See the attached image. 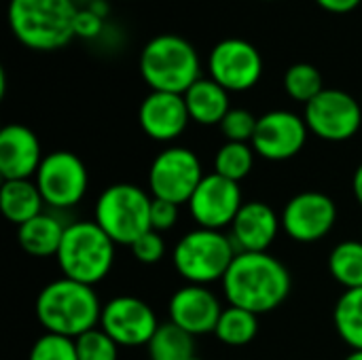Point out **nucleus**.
Segmentation results:
<instances>
[{
    "label": "nucleus",
    "mask_w": 362,
    "mask_h": 360,
    "mask_svg": "<svg viewBox=\"0 0 362 360\" xmlns=\"http://www.w3.org/2000/svg\"><path fill=\"white\" fill-rule=\"evenodd\" d=\"M229 306L257 316L278 310L291 295L288 267L269 252H238L223 282Z\"/></svg>",
    "instance_id": "f257e3e1"
},
{
    "label": "nucleus",
    "mask_w": 362,
    "mask_h": 360,
    "mask_svg": "<svg viewBox=\"0 0 362 360\" xmlns=\"http://www.w3.org/2000/svg\"><path fill=\"white\" fill-rule=\"evenodd\" d=\"M102 308L93 286L64 276L42 286L34 303L36 318L45 333L68 339H76L100 327Z\"/></svg>",
    "instance_id": "f03ea898"
},
{
    "label": "nucleus",
    "mask_w": 362,
    "mask_h": 360,
    "mask_svg": "<svg viewBox=\"0 0 362 360\" xmlns=\"http://www.w3.org/2000/svg\"><path fill=\"white\" fill-rule=\"evenodd\" d=\"M74 0H8V25L15 38L34 51H55L74 38Z\"/></svg>",
    "instance_id": "7ed1b4c3"
},
{
    "label": "nucleus",
    "mask_w": 362,
    "mask_h": 360,
    "mask_svg": "<svg viewBox=\"0 0 362 360\" xmlns=\"http://www.w3.org/2000/svg\"><path fill=\"white\" fill-rule=\"evenodd\" d=\"M117 244L91 221H72L55 255L64 278L95 286L110 274L115 265Z\"/></svg>",
    "instance_id": "20e7f679"
},
{
    "label": "nucleus",
    "mask_w": 362,
    "mask_h": 360,
    "mask_svg": "<svg viewBox=\"0 0 362 360\" xmlns=\"http://www.w3.org/2000/svg\"><path fill=\"white\" fill-rule=\"evenodd\" d=\"M140 74L151 91L180 93L202 79L195 47L178 34L153 36L140 53Z\"/></svg>",
    "instance_id": "39448f33"
},
{
    "label": "nucleus",
    "mask_w": 362,
    "mask_h": 360,
    "mask_svg": "<svg viewBox=\"0 0 362 360\" xmlns=\"http://www.w3.org/2000/svg\"><path fill=\"white\" fill-rule=\"evenodd\" d=\"M238 250L225 231L195 227L172 248V263L185 284L210 286L223 282Z\"/></svg>",
    "instance_id": "423d86ee"
},
{
    "label": "nucleus",
    "mask_w": 362,
    "mask_h": 360,
    "mask_svg": "<svg viewBox=\"0 0 362 360\" xmlns=\"http://www.w3.org/2000/svg\"><path fill=\"white\" fill-rule=\"evenodd\" d=\"M153 195L132 182L106 187L93 206V221L117 246H132L151 229Z\"/></svg>",
    "instance_id": "0eeeda50"
},
{
    "label": "nucleus",
    "mask_w": 362,
    "mask_h": 360,
    "mask_svg": "<svg viewBox=\"0 0 362 360\" xmlns=\"http://www.w3.org/2000/svg\"><path fill=\"white\" fill-rule=\"evenodd\" d=\"M204 176V166L191 149L170 144L153 159L146 189L155 199L182 206L191 199Z\"/></svg>",
    "instance_id": "6e6552de"
},
{
    "label": "nucleus",
    "mask_w": 362,
    "mask_h": 360,
    "mask_svg": "<svg viewBox=\"0 0 362 360\" xmlns=\"http://www.w3.org/2000/svg\"><path fill=\"white\" fill-rule=\"evenodd\" d=\"M34 182L47 208L59 212L83 202L89 189V172L85 161L72 151H53L45 155Z\"/></svg>",
    "instance_id": "1a4fd4ad"
},
{
    "label": "nucleus",
    "mask_w": 362,
    "mask_h": 360,
    "mask_svg": "<svg viewBox=\"0 0 362 360\" xmlns=\"http://www.w3.org/2000/svg\"><path fill=\"white\" fill-rule=\"evenodd\" d=\"M310 134L325 142H346L354 138L362 127V106L352 93L327 87L303 112Z\"/></svg>",
    "instance_id": "9d476101"
},
{
    "label": "nucleus",
    "mask_w": 362,
    "mask_h": 360,
    "mask_svg": "<svg viewBox=\"0 0 362 360\" xmlns=\"http://www.w3.org/2000/svg\"><path fill=\"white\" fill-rule=\"evenodd\" d=\"M159 325L155 310L134 295L112 297L102 308L100 329L119 348H146Z\"/></svg>",
    "instance_id": "9b49d317"
},
{
    "label": "nucleus",
    "mask_w": 362,
    "mask_h": 360,
    "mask_svg": "<svg viewBox=\"0 0 362 360\" xmlns=\"http://www.w3.org/2000/svg\"><path fill=\"white\" fill-rule=\"evenodd\" d=\"M263 74V57L259 49L244 38L218 40L208 55V76L231 91L252 89Z\"/></svg>",
    "instance_id": "f8f14e48"
},
{
    "label": "nucleus",
    "mask_w": 362,
    "mask_h": 360,
    "mask_svg": "<svg viewBox=\"0 0 362 360\" xmlns=\"http://www.w3.org/2000/svg\"><path fill=\"white\" fill-rule=\"evenodd\" d=\"M282 231L299 244H314L327 238L337 223V206L322 191H301L293 195L282 212Z\"/></svg>",
    "instance_id": "ddd939ff"
},
{
    "label": "nucleus",
    "mask_w": 362,
    "mask_h": 360,
    "mask_svg": "<svg viewBox=\"0 0 362 360\" xmlns=\"http://www.w3.org/2000/svg\"><path fill=\"white\" fill-rule=\"evenodd\" d=\"M187 206L197 227L227 231L244 206L240 182L210 172L204 176Z\"/></svg>",
    "instance_id": "4468645a"
},
{
    "label": "nucleus",
    "mask_w": 362,
    "mask_h": 360,
    "mask_svg": "<svg viewBox=\"0 0 362 360\" xmlns=\"http://www.w3.org/2000/svg\"><path fill=\"white\" fill-rule=\"evenodd\" d=\"M308 136L310 129L301 115L291 110H269L259 117L250 144L257 157L278 163L297 157L303 151Z\"/></svg>",
    "instance_id": "2eb2a0df"
},
{
    "label": "nucleus",
    "mask_w": 362,
    "mask_h": 360,
    "mask_svg": "<svg viewBox=\"0 0 362 360\" xmlns=\"http://www.w3.org/2000/svg\"><path fill=\"white\" fill-rule=\"evenodd\" d=\"M223 310L225 308L221 306V299L214 295V291L202 284H185L176 289L168 303L170 323L193 337L214 333Z\"/></svg>",
    "instance_id": "dca6fc26"
},
{
    "label": "nucleus",
    "mask_w": 362,
    "mask_h": 360,
    "mask_svg": "<svg viewBox=\"0 0 362 360\" xmlns=\"http://www.w3.org/2000/svg\"><path fill=\"white\" fill-rule=\"evenodd\" d=\"M138 123L142 132L155 142L178 140L191 123L185 95L151 91L138 108Z\"/></svg>",
    "instance_id": "f3484780"
},
{
    "label": "nucleus",
    "mask_w": 362,
    "mask_h": 360,
    "mask_svg": "<svg viewBox=\"0 0 362 360\" xmlns=\"http://www.w3.org/2000/svg\"><path fill=\"white\" fill-rule=\"evenodd\" d=\"M38 136L21 123H8L0 129V176L2 180L34 178L42 163Z\"/></svg>",
    "instance_id": "a211bd4d"
},
{
    "label": "nucleus",
    "mask_w": 362,
    "mask_h": 360,
    "mask_svg": "<svg viewBox=\"0 0 362 360\" xmlns=\"http://www.w3.org/2000/svg\"><path fill=\"white\" fill-rule=\"evenodd\" d=\"M282 231L280 214L265 202H244L229 227V238L238 252H269Z\"/></svg>",
    "instance_id": "6ab92c4d"
},
{
    "label": "nucleus",
    "mask_w": 362,
    "mask_h": 360,
    "mask_svg": "<svg viewBox=\"0 0 362 360\" xmlns=\"http://www.w3.org/2000/svg\"><path fill=\"white\" fill-rule=\"evenodd\" d=\"M187 110L193 123L197 125H221L225 115L231 110L229 91L221 87L214 79L202 76L185 91Z\"/></svg>",
    "instance_id": "aec40b11"
},
{
    "label": "nucleus",
    "mask_w": 362,
    "mask_h": 360,
    "mask_svg": "<svg viewBox=\"0 0 362 360\" xmlns=\"http://www.w3.org/2000/svg\"><path fill=\"white\" fill-rule=\"evenodd\" d=\"M66 227L68 225L57 216L55 210L51 212L45 210L38 216L17 227V240L19 246L32 257H40V259L55 257L64 240Z\"/></svg>",
    "instance_id": "412c9836"
},
{
    "label": "nucleus",
    "mask_w": 362,
    "mask_h": 360,
    "mask_svg": "<svg viewBox=\"0 0 362 360\" xmlns=\"http://www.w3.org/2000/svg\"><path fill=\"white\" fill-rule=\"evenodd\" d=\"M47 204L34 182V178L28 180H4L0 189V210L4 219L13 225H23L30 219L45 212Z\"/></svg>",
    "instance_id": "4be33fe9"
},
{
    "label": "nucleus",
    "mask_w": 362,
    "mask_h": 360,
    "mask_svg": "<svg viewBox=\"0 0 362 360\" xmlns=\"http://www.w3.org/2000/svg\"><path fill=\"white\" fill-rule=\"evenodd\" d=\"M146 352L148 360H191L195 356V337L168 320L159 325Z\"/></svg>",
    "instance_id": "5701e85b"
},
{
    "label": "nucleus",
    "mask_w": 362,
    "mask_h": 360,
    "mask_svg": "<svg viewBox=\"0 0 362 360\" xmlns=\"http://www.w3.org/2000/svg\"><path fill=\"white\" fill-rule=\"evenodd\" d=\"M333 325L350 350H362V289L341 293L333 310Z\"/></svg>",
    "instance_id": "b1692460"
},
{
    "label": "nucleus",
    "mask_w": 362,
    "mask_h": 360,
    "mask_svg": "<svg viewBox=\"0 0 362 360\" xmlns=\"http://www.w3.org/2000/svg\"><path fill=\"white\" fill-rule=\"evenodd\" d=\"M257 333H259V316L233 306H227L223 310L218 325L214 329L216 339L229 348H244L252 344Z\"/></svg>",
    "instance_id": "393cba45"
},
{
    "label": "nucleus",
    "mask_w": 362,
    "mask_h": 360,
    "mask_svg": "<svg viewBox=\"0 0 362 360\" xmlns=\"http://www.w3.org/2000/svg\"><path fill=\"white\" fill-rule=\"evenodd\" d=\"M329 274L346 291L362 289V240H344L331 250Z\"/></svg>",
    "instance_id": "a878e982"
},
{
    "label": "nucleus",
    "mask_w": 362,
    "mask_h": 360,
    "mask_svg": "<svg viewBox=\"0 0 362 360\" xmlns=\"http://www.w3.org/2000/svg\"><path fill=\"white\" fill-rule=\"evenodd\" d=\"M255 149L252 144L246 142H225L223 146H218V151L214 153V174L229 178L233 182H242L255 168Z\"/></svg>",
    "instance_id": "bb28decb"
},
{
    "label": "nucleus",
    "mask_w": 362,
    "mask_h": 360,
    "mask_svg": "<svg viewBox=\"0 0 362 360\" xmlns=\"http://www.w3.org/2000/svg\"><path fill=\"white\" fill-rule=\"evenodd\" d=\"M327 87H325L322 72L308 62H297L284 72V91L295 102L310 104Z\"/></svg>",
    "instance_id": "cd10ccee"
},
{
    "label": "nucleus",
    "mask_w": 362,
    "mask_h": 360,
    "mask_svg": "<svg viewBox=\"0 0 362 360\" xmlns=\"http://www.w3.org/2000/svg\"><path fill=\"white\" fill-rule=\"evenodd\" d=\"M78 360H119V346L100 327L74 339Z\"/></svg>",
    "instance_id": "c85d7f7f"
},
{
    "label": "nucleus",
    "mask_w": 362,
    "mask_h": 360,
    "mask_svg": "<svg viewBox=\"0 0 362 360\" xmlns=\"http://www.w3.org/2000/svg\"><path fill=\"white\" fill-rule=\"evenodd\" d=\"M259 117H255L248 108H231L221 121L218 129L225 142H246L250 144L257 132Z\"/></svg>",
    "instance_id": "c756f323"
},
{
    "label": "nucleus",
    "mask_w": 362,
    "mask_h": 360,
    "mask_svg": "<svg viewBox=\"0 0 362 360\" xmlns=\"http://www.w3.org/2000/svg\"><path fill=\"white\" fill-rule=\"evenodd\" d=\"M28 360H78V354L74 339L45 333L34 342Z\"/></svg>",
    "instance_id": "7c9ffc66"
},
{
    "label": "nucleus",
    "mask_w": 362,
    "mask_h": 360,
    "mask_svg": "<svg viewBox=\"0 0 362 360\" xmlns=\"http://www.w3.org/2000/svg\"><path fill=\"white\" fill-rule=\"evenodd\" d=\"M132 255L136 261L144 263V265H155L159 263L165 252H168V244L163 240V233L155 231V229H148L144 236H140L132 246Z\"/></svg>",
    "instance_id": "2f4dec72"
},
{
    "label": "nucleus",
    "mask_w": 362,
    "mask_h": 360,
    "mask_svg": "<svg viewBox=\"0 0 362 360\" xmlns=\"http://www.w3.org/2000/svg\"><path fill=\"white\" fill-rule=\"evenodd\" d=\"M180 219V206L165 202V199H155L153 197V206H151V229L165 233L170 229L176 227Z\"/></svg>",
    "instance_id": "473e14b6"
},
{
    "label": "nucleus",
    "mask_w": 362,
    "mask_h": 360,
    "mask_svg": "<svg viewBox=\"0 0 362 360\" xmlns=\"http://www.w3.org/2000/svg\"><path fill=\"white\" fill-rule=\"evenodd\" d=\"M102 28H104V17L102 15H98L89 6L76 11V17H74V36H81V38H89L91 40V38H95V36L102 34Z\"/></svg>",
    "instance_id": "72a5a7b5"
},
{
    "label": "nucleus",
    "mask_w": 362,
    "mask_h": 360,
    "mask_svg": "<svg viewBox=\"0 0 362 360\" xmlns=\"http://www.w3.org/2000/svg\"><path fill=\"white\" fill-rule=\"evenodd\" d=\"M318 6H322L329 13H350L354 11L362 0H316Z\"/></svg>",
    "instance_id": "f704fd0d"
},
{
    "label": "nucleus",
    "mask_w": 362,
    "mask_h": 360,
    "mask_svg": "<svg viewBox=\"0 0 362 360\" xmlns=\"http://www.w3.org/2000/svg\"><path fill=\"white\" fill-rule=\"evenodd\" d=\"M352 191H354V197L362 208V163L356 168V172L352 176Z\"/></svg>",
    "instance_id": "c9c22d12"
},
{
    "label": "nucleus",
    "mask_w": 362,
    "mask_h": 360,
    "mask_svg": "<svg viewBox=\"0 0 362 360\" xmlns=\"http://www.w3.org/2000/svg\"><path fill=\"white\" fill-rule=\"evenodd\" d=\"M344 360H362V350H350V354Z\"/></svg>",
    "instance_id": "e433bc0d"
},
{
    "label": "nucleus",
    "mask_w": 362,
    "mask_h": 360,
    "mask_svg": "<svg viewBox=\"0 0 362 360\" xmlns=\"http://www.w3.org/2000/svg\"><path fill=\"white\" fill-rule=\"evenodd\" d=\"M76 4H85V6H89V4H93V2H98V0H74Z\"/></svg>",
    "instance_id": "4c0bfd02"
},
{
    "label": "nucleus",
    "mask_w": 362,
    "mask_h": 360,
    "mask_svg": "<svg viewBox=\"0 0 362 360\" xmlns=\"http://www.w3.org/2000/svg\"><path fill=\"white\" fill-rule=\"evenodd\" d=\"M191 360H204V359H199V356H193V359Z\"/></svg>",
    "instance_id": "58836bf2"
},
{
    "label": "nucleus",
    "mask_w": 362,
    "mask_h": 360,
    "mask_svg": "<svg viewBox=\"0 0 362 360\" xmlns=\"http://www.w3.org/2000/svg\"><path fill=\"white\" fill-rule=\"evenodd\" d=\"M263 2H274V0H263Z\"/></svg>",
    "instance_id": "ea45409f"
},
{
    "label": "nucleus",
    "mask_w": 362,
    "mask_h": 360,
    "mask_svg": "<svg viewBox=\"0 0 362 360\" xmlns=\"http://www.w3.org/2000/svg\"><path fill=\"white\" fill-rule=\"evenodd\" d=\"M361 106H362V95H361Z\"/></svg>",
    "instance_id": "a19ab883"
}]
</instances>
